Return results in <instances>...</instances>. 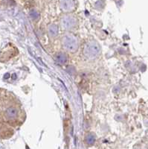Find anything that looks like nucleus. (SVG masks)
<instances>
[{
	"mask_svg": "<svg viewBox=\"0 0 148 149\" xmlns=\"http://www.w3.org/2000/svg\"><path fill=\"white\" fill-rule=\"evenodd\" d=\"M86 49H87L88 51L91 50L92 52H91V54H91L92 56H94V55H96V54H98L99 47H98V46H96V47H95L94 45H93V46H92V45L90 44V45H89V46H86Z\"/></svg>",
	"mask_w": 148,
	"mask_h": 149,
	"instance_id": "nucleus-1",
	"label": "nucleus"
}]
</instances>
